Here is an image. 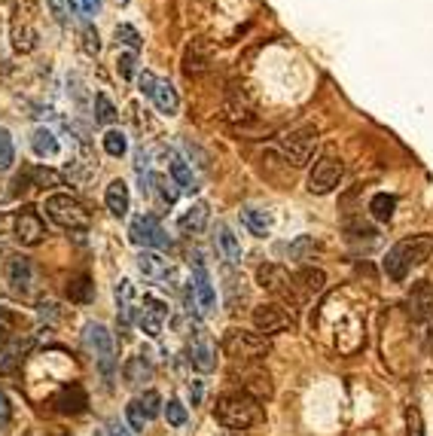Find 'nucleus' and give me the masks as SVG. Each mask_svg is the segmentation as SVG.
I'll return each instance as SVG.
<instances>
[{
    "mask_svg": "<svg viewBox=\"0 0 433 436\" xmlns=\"http://www.w3.org/2000/svg\"><path fill=\"white\" fill-rule=\"evenodd\" d=\"M433 254V238L430 235H412V238H403L397 242L385 256V271L391 281H403L409 275L412 266L427 263Z\"/></svg>",
    "mask_w": 433,
    "mask_h": 436,
    "instance_id": "f257e3e1",
    "label": "nucleus"
},
{
    "mask_svg": "<svg viewBox=\"0 0 433 436\" xmlns=\"http://www.w3.org/2000/svg\"><path fill=\"white\" fill-rule=\"evenodd\" d=\"M214 418L223 424V427H232V430H247L254 424L263 421V406L259 400H254L251 394L244 390H235V394H223L214 406Z\"/></svg>",
    "mask_w": 433,
    "mask_h": 436,
    "instance_id": "f03ea898",
    "label": "nucleus"
},
{
    "mask_svg": "<svg viewBox=\"0 0 433 436\" xmlns=\"http://www.w3.org/2000/svg\"><path fill=\"white\" fill-rule=\"evenodd\" d=\"M43 211H46L52 223L68 229V232H83V229H89V211H85V204L77 202L68 192L49 195V199L43 202Z\"/></svg>",
    "mask_w": 433,
    "mask_h": 436,
    "instance_id": "7ed1b4c3",
    "label": "nucleus"
},
{
    "mask_svg": "<svg viewBox=\"0 0 433 436\" xmlns=\"http://www.w3.org/2000/svg\"><path fill=\"white\" fill-rule=\"evenodd\" d=\"M318 150V128L315 125H299L293 132H287L281 137V156H284L293 168L308 165V159Z\"/></svg>",
    "mask_w": 433,
    "mask_h": 436,
    "instance_id": "20e7f679",
    "label": "nucleus"
},
{
    "mask_svg": "<svg viewBox=\"0 0 433 436\" xmlns=\"http://www.w3.org/2000/svg\"><path fill=\"white\" fill-rule=\"evenodd\" d=\"M83 345L89 348V354H95L101 373L110 378L116 369V348H113V336L104 323H85L83 326Z\"/></svg>",
    "mask_w": 433,
    "mask_h": 436,
    "instance_id": "39448f33",
    "label": "nucleus"
},
{
    "mask_svg": "<svg viewBox=\"0 0 433 436\" xmlns=\"http://www.w3.org/2000/svg\"><path fill=\"white\" fill-rule=\"evenodd\" d=\"M223 351L232 360H263L268 354V342L259 333L247 330H229L223 336Z\"/></svg>",
    "mask_w": 433,
    "mask_h": 436,
    "instance_id": "423d86ee",
    "label": "nucleus"
},
{
    "mask_svg": "<svg viewBox=\"0 0 433 436\" xmlns=\"http://www.w3.org/2000/svg\"><path fill=\"white\" fill-rule=\"evenodd\" d=\"M137 85H140V92H144L150 101L156 104V110L159 113H165V116H174L180 110V98H177V89L171 83L165 80H156L150 71H144L137 76Z\"/></svg>",
    "mask_w": 433,
    "mask_h": 436,
    "instance_id": "0eeeda50",
    "label": "nucleus"
},
{
    "mask_svg": "<svg viewBox=\"0 0 433 436\" xmlns=\"http://www.w3.org/2000/svg\"><path fill=\"white\" fill-rule=\"evenodd\" d=\"M342 174H345V165H342L339 159H335V156H320L315 162V168H311V174H308V192L311 195L333 192L335 187H339Z\"/></svg>",
    "mask_w": 433,
    "mask_h": 436,
    "instance_id": "6e6552de",
    "label": "nucleus"
},
{
    "mask_svg": "<svg viewBox=\"0 0 433 436\" xmlns=\"http://www.w3.org/2000/svg\"><path fill=\"white\" fill-rule=\"evenodd\" d=\"M128 235H132V244L144 247V250H159V247L168 244L165 229H162V223L153 214H137L132 220V226H128Z\"/></svg>",
    "mask_w": 433,
    "mask_h": 436,
    "instance_id": "1a4fd4ad",
    "label": "nucleus"
},
{
    "mask_svg": "<svg viewBox=\"0 0 433 436\" xmlns=\"http://www.w3.org/2000/svg\"><path fill=\"white\" fill-rule=\"evenodd\" d=\"M256 284L263 287L266 293H275V296L287 299V302H296V284H293V278L287 275L284 266L263 263L256 269Z\"/></svg>",
    "mask_w": 433,
    "mask_h": 436,
    "instance_id": "9d476101",
    "label": "nucleus"
},
{
    "mask_svg": "<svg viewBox=\"0 0 433 436\" xmlns=\"http://www.w3.org/2000/svg\"><path fill=\"white\" fill-rule=\"evenodd\" d=\"M13 235H16V242H19V244L34 247V244H40L43 238H46V226H43L40 214H37L34 208H21V211L16 214Z\"/></svg>",
    "mask_w": 433,
    "mask_h": 436,
    "instance_id": "9b49d317",
    "label": "nucleus"
},
{
    "mask_svg": "<svg viewBox=\"0 0 433 436\" xmlns=\"http://www.w3.org/2000/svg\"><path fill=\"white\" fill-rule=\"evenodd\" d=\"M293 323V314H290L284 305L278 302H268V305H259V308H254V326L259 333H278L284 330V326Z\"/></svg>",
    "mask_w": 433,
    "mask_h": 436,
    "instance_id": "f8f14e48",
    "label": "nucleus"
},
{
    "mask_svg": "<svg viewBox=\"0 0 433 436\" xmlns=\"http://www.w3.org/2000/svg\"><path fill=\"white\" fill-rule=\"evenodd\" d=\"M189 296L192 302L199 305V311H211L216 305V293H214V284H211V275L204 263L196 256V275H192V287H189Z\"/></svg>",
    "mask_w": 433,
    "mask_h": 436,
    "instance_id": "ddd939ff",
    "label": "nucleus"
},
{
    "mask_svg": "<svg viewBox=\"0 0 433 436\" xmlns=\"http://www.w3.org/2000/svg\"><path fill=\"white\" fill-rule=\"evenodd\" d=\"M406 305H409L412 321H418V323L433 321V284L430 281H418V284L412 287V293H409Z\"/></svg>",
    "mask_w": 433,
    "mask_h": 436,
    "instance_id": "4468645a",
    "label": "nucleus"
},
{
    "mask_svg": "<svg viewBox=\"0 0 433 436\" xmlns=\"http://www.w3.org/2000/svg\"><path fill=\"white\" fill-rule=\"evenodd\" d=\"M165 318H168V305L162 299H156V296H144V308H140V314H137V323H140V330H144L150 339H156V336L162 333Z\"/></svg>",
    "mask_w": 433,
    "mask_h": 436,
    "instance_id": "2eb2a0df",
    "label": "nucleus"
},
{
    "mask_svg": "<svg viewBox=\"0 0 433 436\" xmlns=\"http://www.w3.org/2000/svg\"><path fill=\"white\" fill-rule=\"evenodd\" d=\"M6 284L13 287V293L19 296H28L31 287H34V266L25 256H13L6 263Z\"/></svg>",
    "mask_w": 433,
    "mask_h": 436,
    "instance_id": "dca6fc26",
    "label": "nucleus"
},
{
    "mask_svg": "<svg viewBox=\"0 0 433 436\" xmlns=\"http://www.w3.org/2000/svg\"><path fill=\"white\" fill-rule=\"evenodd\" d=\"M226 119H229V123H251L254 119L251 98H247L244 89H238V85H232L229 95H226Z\"/></svg>",
    "mask_w": 433,
    "mask_h": 436,
    "instance_id": "f3484780",
    "label": "nucleus"
},
{
    "mask_svg": "<svg viewBox=\"0 0 433 436\" xmlns=\"http://www.w3.org/2000/svg\"><path fill=\"white\" fill-rule=\"evenodd\" d=\"M211 49H208V43H202V40H192L189 46H187V56H183V73L187 76H199L211 68Z\"/></svg>",
    "mask_w": 433,
    "mask_h": 436,
    "instance_id": "a211bd4d",
    "label": "nucleus"
},
{
    "mask_svg": "<svg viewBox=\"0 0 433 436\" xmlns=\"http://www.w3.org/2000/svg\"><path fill=\"white\" fill-rule=\"evenodd\" d=\"M214 242H216V247H220V254H223V259L229 266H238L241 263V244H238V238H235V232L226 223H216L214 226Z\"/></svg>",
    "mask_w": 433,
    "mask_h": 436,
    "instance_id": "6ab92c4d",
    "label": "nucleus"
},
{
    "mask_svg": "<svg viewBox=\"0 0 433 436\" xmlns=\"http://www.w3.org/2000/svg\"><path fill=\"white\" fill-rule=\"evenodd\" d=\"M85 406H89V397H85V390L80 385L61 388V394L56 397V409L61 415H80V412H85Z\"/></svg>",
    "mask_w": 433,
    "mask_h": 436,
    "instance_id": "aec40b11",
    "label": "nucleus"
},
{
    "mask_svg": "<svg viewBox=\"0 0 433 436\" xmlns=\"http://www.w3.org/2000/svg\"><path fill=\"white\" fill-rule=\"evenodd\" d=\"M137 269H140V275L150 278V281H162V278H168L171 275V266H168V259L156 254V250H140V256H137Z\"/></svg>",
    "mask_w": 433,
    "mask_h": 436,
    "instance_id": "412c9836",
    "label": "nucleus"
},
{
    "mask_svg": "<svg viewBox=\"0 0 433 436\" xmlns=\"http://www.w3.org/2000/svg\"><path fill=\"white\" fill-rule=\"evenodd\" d=\"M104 204L113 217H128V208H132V195H128L125 180H110V187L104 192Z\"/></svg>",
    "mask_w": 433,
    "mask_h": 436,
    "instance_id": "4be33fe9",
    "label": "nucleus"
},
{
    "mask_svg": "<svg viewBox=\"0 0 433 436\" xmlns=\"http://www.w3.org/2000/svg\"><path fill=\"white\" fill-rule=\"evenodd\" d=\"M204 223H208V204H204V202H192L189 208L180 214V220H177V226H180L183 235H196V232H202Z\"/></svg>",
    "mask_w": 433,
    "mask_h": 436,
    "instance_id": "5701e85b",
    "label": "nucleus"
},
{
    "mask_svg": "<svg viewBox=\"0 0 433 436\" xmlns=\"http://www.w3.org/2000/svg\"><path fill=\"white\" fill-rule=\"evenodd\" d=\"M21 330H28V321L21 318V314L9 311V308H0V342H4V345L19 342L21 336H25Z\"/></svg>",
    "mask_w": 433,
    "mask_h": 436,
    "instance_id": "b1692460",
    "label": "nucleus"
},
{
    "mask_svg": "<svg viewBox=\"0 0 433 436\" xmlns=\"http://www.w3.org/2000/svg\"><path fill=\"white\" fill-rule=\"evenodd\" d=\"M153 375V366H150V360L144 354H135V357H128L125 366H122V378H125V385L128 388H137V385H144V381Z\"/></svg>",
    "mask_w": 433,
    "mask_h": 436,
    "instance_id": "393cba45",
    "label": "nucleus"
},
{
    "mask_svg": "<svg viewBox=\"0 0 433 436\" xmlns=\"http://www.w3.org/2000/svg\"><path fill=\"white\" fill-rule=\"evenodd\" d=\"M13 46H16V52H34L37 49V31L28 19L13 21Z\"/></svg>",
    "mask_w": 433,
    "mask_h": 436,
    "instance_id": "a878e982",
    "label": "nucleus"
},
{
    "mask_svg": "<svg viewBox=\"0 0 433 436\" xmlns=\"http://www.w3.org/2000/svg\"><path fill=\"white\" fill-rule=\"evenodd\" d=\"M132 299H135V287H132V281H128V278H122L116 284V305H119V321H122V326H128V323H132V318H135Z\"/></svg>",
    "mask_w": 433,
    "mask_h": 436,
    "instance_id": "bb28decb",
    "label": "nucleus"
},
{
    "mask_svg": "<svg viewBox=\"0 0 433 436\" xmlns=\"http://www.w3.org/2000/svg\"><path fill=\"white\" fill-rule=\"evenodd\" d=\"M293 284L308 293V296H315V293H320L323 287H327V275H323V269H302L299 275L293 278Z\"/></svg>",
    "mask_w": 433,
    "mask_h": 436,
    "instance_id": "cd10ccee",
    "label": "nucleus"
},
{
    "mask_svg": "<svg viewBox=\"0 0 433 436\" xmlns=\"http://www.w3.org/2000/svg\"><path fill=\"white\" fill-rule=\"evenodd\" d=\"M189 360H192V366H196L199 373H214V366H216V360H214V345H211V342H204V339L192 342Z\"/></svg>",
    "mask_w": 433,
    "mask_h": 436,
    "instance_id": "c85d7f7f",
    "label": "nucleus"
},
{
    "mask_svg": "<svg viewBox=\"0 0 433 436\" xmlns=\"http://www.w3.org/2000/svg\"><path fill=\"white\" fill-rule=\"evenodd\" d=\"M31 150H34L40 159H52L58 152V137L52 135L49 128H37V132L31 135Z\"/></svg>",
    "mask_w": 433,
    "mask_h": 436,
    "instance_id": "c756f323",
    "label": "nucleus"
},
{
    "mask_svg": "<svg viewBox=\"0 0 433 436\" xmlns=\"http://www.w3.org/2000/svg\"><path fill=\"white\" fill-rule=\"evenodd\" d=\"M144 183H150L147 192H150V195H156L159 204H165V208H171V204L177 202V192L171 190V183H168L165 177H159V174H147Z\"/></svg>",
    "mask_w": 433,
    "mask_h": 436,
    "instance_id": "7c9ffc66",
    "label": "nucleus"
},
{
    "mask_svg": "<svg viewBox=\"0 0 433 436\" xmlns=\"http://www.w3.org/2000/svg\"><path fill=\"white\" fill-rule=\"evenodd\" d=\"M68 299L71 302H92L95 299V284H92V278L89 275H77V278H71L68 281Z\"/></svg>",
    "mask_w": 433,
    "mask_h": 436,
    "instance_id": "2f4dec72",
    "label": "nucleus"
},
{
    "mask_svg": "<svg viewBox=\"0 0 433 436\" xmlns=\"http://www.w3.org/2000/svg\"><path fill=\"white\" fill-rule=\"evenodd\" d=\"M241 223L251 229L256 238H266L268 229H272V217H268L266 211H259V208H247V211H241Z\"/></svg>",
    "mask_w": 433,
    "mask_h": 436,
    "instance_id": "473e14b6",
    "label": "nucleus"
},
{
    "mask_svg": "<svg viewBox=\"0 0 433 436\" xmlns=\"http://www.w3.org/2000/svg\"><path fill=\"white\" fill-rule=\"evenodd\" d=\"M168 171H171V177H174V183H177L183 192H196V190H199V187H196V177H192V171H189V165H187V162H183L180 156H171Z\"/></svg>",
    "mask_w": 433,
    "mask_h": 436,
    "instance_id": "72a5a7b5",
    "label": "nucleus"
},
{
    "mask_svg": "<svg viewBox=\"0 0 433 436\" xmlns=\"http://www.w3.org/2000/svg\"><path fill=\"white\" fill-rule=\"evenodd\" d=\"M241 388H244V394H251L254 400L272 397V378H268L266 373H247Z\"/></svg>",
    "mask_w": 433,
    "mask_h": 436,
    "instance_id": "f704fd0d",
    "label": "nucleus"
},
{
    "mask_svg": "<svg viewBox=\"0 0 433 436\" xmlns=\"http://www.w3.org/2000/svg\"><path fill=\"white\" fill-rule=\"evenodd\" d=\"M394 208H397V199L394 195H387V192H375L372 195V202H370V211L378 223H387L394 217Z\"/></svg>",
    "mask_w": 433,
    "mask_h": 436,
    "instance_id": "c9c22d12",
    "label": "nucleus"
},
{
    "mask_svg": "<svg viewBox=\"0 0 433 436\" xmlns=\"http://www.w3.org/2000/svg\"><path fill=\"white\" fill-rule=\"evenodd\" d=\"M95 123H101V125L116 123V107H113V101L104 92L95 95Z\"/></svg>",
    "mask_w": 433,
    "mask_h": 436,
    "instance_id": "e433bc0d",
    "label": "nucleus"
},
{
    "mask_svg": "<svg viewBox=\"0 0 433 436\" xmlns=\"http://www.w3.org/2000/svg\"><path fill=\"white\" fill-rule=\"evenodd\" d=\"M104 150H107V156H113V159L125 156V150H128V140H125V135L119 132V128H110V132L104 135Z\"/></svg>",
    "mask_w": 433,
    "mask_h": 436,
    "instance_id": "4c0bfd02",
    "label": "nucleus"
},
{
    "mask_svg": "<svg viewBox=\"0 0 433 436\" xmlns=\"http://www.w3.org/2000/svg\"><path fill=\"white\" fill-rule=\"evenodd\" d=\"M318 254V242L311 235H299L293 244H290V256L293 259H311Z\"/></svg>",
    "mask_w": 433,
    "mask_h": 436,
    "instance_id": "58836bf2",
    "label": "nucleus"
},
{
    "mask_svg": "<svg viewBox=\"0 0 433 436\" xmlns=\"http://www.w3.org/2000/svg\"><path fill=\"white\" fill-rule=\"evenodd\" d=\"M16 162V147H13V137H9L6 128H0V171L13 168Z\"/></svg>",
    "mask_w": 433,
    "mask_h": 436,
    "instance_id": "ea45409f",
    "label": "nucleus"
},
{
    "mask_svg": "<svg viewBox=\"0 0 433 436\" xmlns=\"http://www.w3.org/2000/svg\"><path fill=\"white\" fill-rule=\"evenodd\" d=\"M116 40L128 46V52H137L140 49V34L132 28V25H116Z\"/></svg>",
    "mask_w": 433,
    "mask_h": 436,
    "instance_id": "a19ab883",
    "label": "nucleus"
},
{
    "mask_svg": "<svg viewBox=\"0 0 433 436\" xmlns=\"http://www.w3.org/2000/svg\"><path fill=\"white\" fill-rule=\"evenodd\" d=\"M165 418H168V424H174V427H183V424H187V406H183L180 400H168Z\"/></svg>",
    "mask_w": 433,
    "mask_h": 436,
    "instance_id": "79ce46f5",
    "label": "nucleus"
},
{
    "mask_svg": "<svg viewBox=\"0 0 433 436\" xmlns=\"http://www.w3.org/2000/svg\"><path fill=\"white\" fill-rule=\"evenodd\" d=\"M80 37H83V49L89 52V56H98V52H101V37H98V31H95L92 25H83Z\"/></svg>",
    "mask_w": 433,
    "mask_h": 436,
    "instance_id": "37998d69",
    "label": "nucleus"
},
{
    "mask_svg": "<svg viewBox=\"0 0 433 436\" xmlns=\"http://www.w3.org/2000/svg\"><path fill=\"white\" fill-rule=\"evenodd\" d=\"M49 4V13L56 16L58 25H68L71 21V6H73V0H46Z\"/></svg>",
    "mask_w": 433,
    "mask_h": 436,
    "instance_id": "c03bdc74",
    "label": "nucleus"
},
{
    "mask_svg": "<svg viewBox=\"0 0 433 436\" xmlns=\"http://www.w3.org/2000/svg\"><path fill=\"white\" fill-rule=\"evenodd\" d=\"M137 403H140V409H144V415H147V418H156L159 412H162V397L156 394V390H147V394L140 397Z\"/></svg>",
    "mask_w": 433,
    "mask_h": 436,
    "instance_id": "a18cd8bd",
    "label": "nucleus"
},
{
    "mask_svg": "<svg viewBox=\"0 0 433 436\" xmlns=\"http://www.w3.org/2000/svg\"><path fill=\"white\" fill-rule=\"evenodd\" d=\"M135 64H137V52H122L119 61H116L119 76H122V80H132V76H135Z\"/></svg>",
    "mask_w": 433,
    "mask_h": 436,
    "instance_id": "49530a36",
    "label": "nucleus"
},
{
    "mask_svg": "<svg viewBox=\"0 0 433 436\" xmlns=\"http://www.w3.org/2000/svg\"><path fill=\"white\" fill-rule=\"evenodd\" d=\"M125 415H128V424H132V430H144L147 415H144V409H140L137 400H132V403L125 406Z\"/></svg>",
    "mask_w": 433,
    "mask_h": 436,
    "instance_id": "de8ad7c7",
    "label": "nucleus"
},
{
    "mask_svg": "<svg viewBox=\"0 0 433 436\" xmlns=\"http://www.w3.org/2000/svg\"><path fill=\"white\" fill-rule=\"evenodd\" d=\"M406 427H409V436H424V421H421V412L415 406L406 409Z\"/></svg>",
    "mask_w": 433,
    "mask_h": 436,
    "instance_id": "09e8293b",
    "label": "nucleus"
},
{
    "mask_svg": "<svg viewBox=\"0 0 433 436\" xmlns=\"http://www.w3.org/2000/svg\"><path fill=\"white\" fill-rule=\"evenodd\" d=\"M202 397H204V385H202V381H192V385H189V400H192V406H199Z\"/></svg>",
    "mask_w": 433,
    "mask_h": 436,
    "instance_id": "8fccbe9b",
    "label": "nucleus"
},
{
    "mask_svg": "<svg viewBox=\"0 0 433 436\" xmlns=\"http://www.w3.org/2000/svg\"><path fill=\"white\" fill-rule=\"evenodd\" d=\"M80 6H83L85 16H95L101 9V0H80Z\"/></svg>",
    "mask_w": 433,
    "mask_h": 436,
    "instance_id": "3c124183",
    "label": "nucleus"
},
{
    "mask_svg": "<svg viewBox=\"0 0 433 436\" xmlns=\"http://www.w3.org/2000/svg\"><path fill=\"white\" fill-rule=\"evenodd\" d=\"M9 421V403L4 397V390H0V424H6Z\"/></svg>",
    "mask_w": 433,
    "mask_h": 436,
    "instance_id": "603ef678",
    "label": "nucleus"
},
{
    "mask_svg": "<svg viewBox=\"0 0 433 436\" xmlns=\"http://www.w3.org/2000/svg\"><path fill=\"white\" fill-rule=\"evenodd\" d=\"M104 433H107V436H128V430L122 427V424H110V427H107Z\"/></svg>",
    "mask_w": 433,
    "mask_h": 436,
    "instance_id": "864d4df0",
    "label": "nucleus"
},
{
    "mask_svg": "<svg viewBox=\"0 0 433 436\" xmlns=\"http://www.w3.org/2000/svg\"><path fill=\"white\" fill-rule=\"evenodd\" d=\"M28 436H68V433H52V430H31Z\"/></svg>",
    "mask_w": 433,
    "mask_h": 436,
    "instance_id": "5fc2aeb1",
    "label": "nucleus"
},
{
    "mask_svg": "<svg viewBox=\"0 0 433 436\" xmlns=\"http://www.w3.org/2000/svg\"><path fill=\"white\" fill-rule=\"evenodd\" d=\"M116 4H122V6H125V4H128V0H116Z\"/></svg>",
    "mask_w": 433,
    "mask_h": 436,
    "instance_id": "6e6d98bb",
    "label": "nucleus"
}]
</instances>
